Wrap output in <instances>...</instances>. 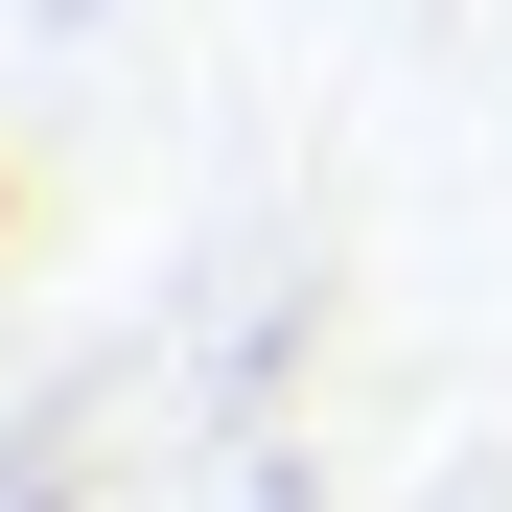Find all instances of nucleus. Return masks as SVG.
<instances>
[{
	"mask_svg": "<svg viewBox=\"0 0 512 512\" xmlns=\"http://www.w3.org/2000/svg\"><path fill=\"white\" fill-rule=\"evenodd\" d=\"M0 256H24V187H0Z\"/></svg>",
	"mask_w": 512,
	"mask_h": 512,
	"instance_id": "1",
	"label": "nucleus"
}]
</instances>
